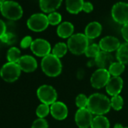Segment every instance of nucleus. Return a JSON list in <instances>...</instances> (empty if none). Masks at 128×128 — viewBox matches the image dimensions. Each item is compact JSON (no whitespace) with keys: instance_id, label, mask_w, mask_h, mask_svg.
I'll list each match as a JSON object with an SVG mask.
<instances>
[{"instance_id":"obj_1","label":"nucleus","mask_w":128,"mask_h":128,"mask_svg":"<svg viewBox=\"0 0 128 128\" xmlns=\"http://www.w3.org/2000/svg\"><path fill=\"white\" fill-rule=\"evenodd\" d=\"M87 108L93 114L105 115L112 108L110 99L102 94H93L88 97Z\"/></svg>"},{"instance_id":"obj_2","label":"nucleus","mask_w":128,"mask_h":128,"mask_svg":"<svg viewBox=\"0 0 128 128\" xmlns=\"http://www.w3.org/2000/svg\"><path fill=\"white\" fill-rule=\"evenodd\" d=\"M41 67L43 72L49 77H56L62 72V65L60 59L50 54L42 58L41 62Z\"/></svg>"},{"instance_id":"obj_3","label":"nucleus","mask_w":128,"mask_h":128,"mask_svg":"<svg viewBox=\"0 0 128 128\" xmlns=\"http://www.w3.org/2000/svg\"><path fill=\"white\" fill-rule=\"evenodd\" d=\"M88 45L89 39L83 33L73 34L67 42L69 50L75 55H82L84 54Z\"/></svg>"},{"instance_id":"obj_4","label":"nucleus","mask_w":128,"mask_h":128,"mask_svg":"<svg viewBox=\"0 0 128 128\" xmlns=\"http://www.w3.org/2000/svg\"><path fill=\"white\" fill-rule=\"evenodd\" d=\"M0 12L6 18L12 20H19L23 16L22 7L14 1H6L2 3L0 6Z\"/></svg>"},{"instance_id":"obj_5","label":"nucleus","mask_w":128,"mask_h":128,"mask_svg":"<svg viewBox=\"0 0 128 128\" xmlns=\"http://www.w3.org/2000/svg\"><path fill=\"white\" fill-rule=\"evenodd\" d=\"M21 70L18 63L7 62L0 70V76L7 82H14L17 81L20 76Z\"/></svg>"},{"instance_id":"obj_6","label":"nucleus","mask_w":128,"mask_h":128,"mask_svg":"<svg viewBox=\"0 0 128 128\" xmlns=\"http://www.w3.org/2000/svg\"><path fill=\"white\" fill-rule=\"evenodd\" d=\"M37 96L42 103L51 106L56 101L57 92L51 85L43 84L37 90Z\"/></svg>"},{"instance_id":"obj_7","label":"nucleus","mask_w":128,"mask_h":128,"mask_svg":"<svg viewBox=\"0 0 128 128\" xmlns=\"http://www.w3.org/2000/svg\"><path fill=\"white\" fill-rule=\"evenodd\" d=\"M49 25L48 16L44 14L38 13L32 14L27 20V26L34 32H42Z\"/></svg>"},{"instance_id":"obj_8","label":"nucleus","mask_w":128,"mask_h":128,"mask_svg":"<svg viewBox=\"0 0 128 128\" xmlns=\"http://www.w3.org/2000/svg\"><path fill=\"white\" fill-rule=\"evenodd\" d=\"M113 20L120 24H128V3L120 2L114 5L112 9Z\"/></svg>"},{"instance_id":"obj_9","label":"nucleus","mask_w":128,"mask_h":128,"mask_svg":"<svg viewBox=\"0 0 128 128\" xmlns=\"http://www.w3.org/2000/svg\"><path fill=\"white\" fill-rule=\"evenodd\" d=\"M111 78V75L108 70L97 69L90 77V84L95 89H101L106 88L108 82Z\"/></svg>"},{"instance_id":"obj_10","label":"nucleus","mask_w":128,"mask_h":128,"mask_svg":"<svg viewBox=\"0 0 128 128\" xmlns=\"http://www.w3.org/2000/svg\"><path fill=\"white\" fill-rule=\"evenodd\" d=\"M30 49L32 52L37 56L44 57L48 54H51V46L50 44L45 39L37 38L33 40Z\"/></svg>"},{"instance_id":"obj_11","label":"nucleus","mask_w":128,"mask_h":128,"mask_svg":"<svg viewBox=\"0 0 128 128\" xmlns=\"http://www.w3.org/2000/svg\"><path fill=\"white\" fill-rule=\"evenodd\" d=\"M93 118V114L88 108H78L75 114V121L78 128H90Z\"/></svg>"},{"instance_id":"obj_12","label":"nucleus","mask_w":128,"mask_h":128,"mask_svg":"<svg viewBox=\"0 0 128 128\" xmlns=\"http://www.w3.org/2000/svg\"><path fill=\"white\" fill-rule=\"evenodd\" d=\"M50 108V114L52 117L57 120H65L69 114V109L66 105L60 101H56L51 106Z\"/></svg>"},{"instance_id":"obj_13","label":"nucleus","mask_w":128,"mask_h":128,"mask_svg":"<svg viewBox=\"0 0 128 128\" xmlns=\"http://www.w3.org/2000/svg\"><path fill=\"white\" fill-rule=\"evenodd\" d=\"M124 87V81L120 76H111L109 81L106 86V90L107 94L114 96L116 95H120Z\"/></svg>"},{"instance_id":"obj_14","label":"nucleus","mask_w":128,"mask_h":128,"mask_svg":"<svg viewBox=\"0 0 128 128\" xmlns=\"http://www.w3.org/2000/svg\"><path fill=\"white\" fill-rule=\"evenodd\" d=\"M120 45V41L114 36H106L102 38L99 43V46L102 51L108 53L113 52L119 48Z\"/></svg>"},{"instance_id":"obj_15","label":"nucleus","mask_w":128,"mask_h":128,"mask_svg":"<svg viewBox=\"0 0 128 128\" xmlns=\"http://www.w3.org/2000/svg\"><path fill=\"white\" fill-rule=\"evenodd\" d=\"M18 64L19 65L21 71H24L25 72H32L38 67L36 60L31 55L22 56L19 60Z\"/></svg>"},{"instance_id":"obj_16","label":"nucleus","mask_w":128,"mask_h":128,"mask_svg":"<svg viewBox=\"0 0 128 128\" xmlns=\"http://www.w3.org/2000/svg\"><path fill=\"white\" fill-rule=\"evenodd\" d=\"M95 64L99 67L98 69L108 70L111 64L114 62V58L111 53L101 50L94 59Z\"/></svg>"},{"instance_id":"obj_17","label":"nucleus","mask_w":128,"mask_h":128,"mask_svg":"<svg viewBox=\"0 0 128 128\" xmlns=\"http://www.w3.org/2000/svg\"><path fill=\"white\" fill-rule=\"evenodd\" d=\"M102 30V25L96 21H94L88 24L84 30V35L88 39H94L100 36Z\"/></svg>"},{"instance_id":"obj_18","label":"nucleus","mask_w":128,"mask_h":128,"mask_svg":"<svg viewBox=\"0 0 128 128\" xmlns=\"http://www.w3.org/2000/svg\"><path fill=\"white\" fill-rule=\"evenodd\" d=\"M74 32V26L70 22H63L59 25L56 30V33L62 38H70Z\"/></svg>"},{"instance_id":"obj_19","label":"nucleus","mask_w":128,"mask_h":128,"mask_svg":"<svg viewBox=\"0 0 128 128\" xmlns=\"http://www.w3.org/2000/svg\"><path fill=\"white\" fill-rule=\"evenodd\" d=\"M62 0H39L40 8L45 13L55 12L61 6Z\"/></svg>"},{"instance_id":"obj_20","label":"nucleus","mask_w":128,"mask_h":128,"mask_svg":"<svg viewBox=\"0 0 128 128\" xmlns=\"http://www.w3.org/2000/svg\"><path fill=\"white\" fill-rule=\"evenodd\" d=\"M84 3V0H66V8L70 13L77 14L82 11Z\"/></svg>"},{"instance_id":"obj_21","label":"nucleus","mask_w":128,"mask_h":128,"mask_svg":"<svg viewBox=\"0 0 128 128\" xmlns=\"http://www.w3.org/2000/svg\"><path fill=\"white\" fill-rule=\"evenodd\" d=\"M90 128H110V122L105 115H96L94 117Z\"/></svg>"},{"instance_id":"obj_22","label":"nucleus","mask_w":128,"mask_h":128,"mask_svg":"<svg viewBox=\"0 0 128 128\" xmlns=\"http://www.w3.org/2000/svg\"><path fill=\"white\" fill-rule=\"evenodd\" d=\"M116 58L121 63H128V42L123 43L120 45L116 51Z\"/></svg>"},{"instance_id":"obj_23","label":"nucleus","mask_w":128,"mask_h":128,"mask_svg":"<svg viewBox=\"0 0 128 128\" xmlns=\"http://www.w3.org/2000/svg\"><path fill=\"white\" fill-rule=\"evenodd\" d=\"M125 70V64L118 61H114L108 69L111 76H120Z\"/></svg>"},{"instance_id":"obj_24","label":"nucleus","mask_w":128,"mask_h":128,"mask_svg":"<svg viewBox=\"0 0 128 128\" xmlns=\"http://www.w3.org/2000/svg\"><path fill=\"white\" fill-rule=\"evenodd\" d=\"M68 46L66 43L64 42H58L56 43L54 47L52 48V54H54L55 56L58 57L59 59L65 56L68 51Z\"/></svg>"},{"instance_id":"obj_25","label":"nucleus","mask_w":128,"mask_h":128,"mask_svg":"<svg viewBox=\"0 0 128 128\" xmlns=\"http://www.w3.org/2000/svg\"><path fill=\"white\" fill-rule=\"evenodd\" d=\"M21 56H22L20 55V50L16 47H12L8 50L7 59L9 62L18 63Z\"/></svg>"},{"instance_id":"obj_26","label":"nucleus","mask_w":128,"mask_h":128,"mask_svg":"<svg viewBox=\"0 0 128 128\" xmlns=\"http://www.w3.org/2000/svg\"><path fill=\"white\" fill-rule=\"evenodd\" d=\"M101 51V49L97 44H89L84 54L87 57L89 58H96V56L99 54V53Z\"/></svg>"},{"instance_id":"obj_27","label":"nucleus","mask_w":128,"mask_h":128,"mask_svg":"<svg viewBox=\"0 0 128 128\" xmlns=\"http://www.w3.org/2000/svg\"><path fill=\"white\" fill-rule=\"evenodd\" d=\"M111 107L115 111H120L124 106V99L120 95H116L112 96L110 99Z\"/></svg>"},{"instance_id":"obj_28","label":"nucleus","mask_w":128,"mask_h":128,"mask_svg":"<svg viewBox=\"0 0 128 128\" xmlns=\"http://www.w3.org/2000/svg\"><path fill=\"white\" fill-rule=\"evenodd\" d=\"M36 113V115L38 117V118H44L49 114V113H50V106L44 104V103L40 104L37 107Z\"/></svg>"},{"instance_id":"obj_29","label":"nucleus","mask_w":128,"mask_h":128,"mask_svg":"<svg viewBox=\"0 0 128 128\" xmlns=\"http://www.w3.org/2000/svg\"><path fill=\"white\" fill-rule=\"evenodd\" d=\"M88 97L84 94H80L76 98V105L78 108H85L88 106Z\"/></svg>"},{"instance_id":"obj_30","label":"nucleus","mask_w":128,"mask_h":128,"mask_svg":"<svg viewBox=\"0 0 128 128\" xmlns=\"http://www.w3.org/2000/svg\"><path fill=\"white\" fill-rule=\"evenodd\" d=\"M49 24L52 26H55L57 24H60L62 20V16L60 13H57L56 12H51L48 16Z\"/></svg>"},{"instance_id":"obj_31","label":"nucleus","mask_w":128,"mask_h":128,"mask_svg":"<svg viewBox=\"0 0 128 128\" xmlns=\"http://www.w3.org/2000/svg\"><path fill=\"white\" fill-rule=\"evenodd\" d=\"M0 40H1L3 43H6L8 44H12L14 43L15 40H16V36L11 32H6V34H4L1 38H0Z\"/></svg>"},{"instance_id":"obj_32","label":"nucleus","mask_w":128,"mask_h":128,"mask_svg":"<svg viewBox=\"0 0 128 128\" xmlns=\"http://www.w3.org/2000/svg\"><path fill=\"white\" fill-rule=\"evenodd\" d=\"M31 128H48V123L44 118H38L34 120Z\"/></svg>"},{"instance_id":"obj_33","label":"nucleus","mask_w":128,"mask_h":128,"mask_svg":"<svg viewBox=\"0 0 128 128\" xmlns=\"http://www.w3.org/2000/svg\"><path fill=\"white\" fill-rule=\"evenodd\" d=\"M32 42H33V40L31 36H25L20 42V47L24 49L28 48L29 47H31Z\"/></svg>"},{"instance_id":"obj_34","label":"nucleus","mask_w":128,"mask_h":128,"mask_svg":"<svg viewBox=\"0 0 128 128\" xmlns=\"http://www.w3.org/2000/svg\"><path fill=\"white\" fill-rule=\"evenodd\" d=\"M93 10H94V6H93V5H92L91 2H85L84 3L82 11H84V12H86V13H90V12H91Z\"/></svg>"},{"instance_id":"obj_35","label":"nucleus","mask_w":128,"mask_h":128,"mask_svg":"<svg viewBox=\"0 0 128 128\" xmlns=\"http://www.w3.org/2000/svg\"><path fill=\"white\" fill-rule=\"evenodd\" d=\"M121 34L126 42H128V24L124 25L121 28Z\"/></svg>"},{"instance_id":"obj_36","label":"nucleus","mask_w":128,"mask_h":128,"mask_svg":"<svg viewBox=\"0 0 128 128\" xmlns=\"http://www.w3.org/2000/svg\"><path fill=\"white\" fill-rule=\"evenodd\" d=\"M6 33V24L2 20H0V38H1Z\"/></svg>"},{"instance_id":"obj_37","label":"nucleus","mask_w":128,"mask_h":128,"mask_svg":"<svg viewBox=\"0 0 128 128\" xmlns=\"http://www.w3.org/2000/svg\"><path fill=\"white\" fill-rule=\"evenodd\" d=\"M114 128H124V127L123 125L120 124H116L114 126Z\"/></svg>"},{"instance_id":"obj_38","label":"nucleus","mask_w":128,"mask_h":128,"mask_svg":"<svg viewBox=\"0 0 128 128\" xmlns=\"http://www.w3.org/2000/svg\"><path fill=\"white\" fill-rule=\"evenodd\" d=\"M5 2H6V0H0V6H1L2 3H4Z\"/></svg>"},{"instance_id":"obj_39","label":"nucleus","mask_w":128,"mask_h":128,"mask_svg":"<svg viewBox=\"0 0 128 128\" xmlns=\"http://www.w3.org/2000/svg\"><path fill=\"white\" fill-rule=\"evenodd\" d=\"M124 128H128V127H124Z\"/></svg>"}]
</instances>
